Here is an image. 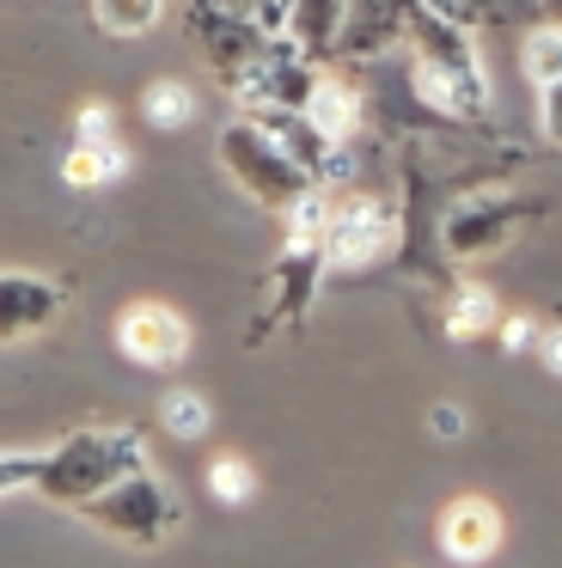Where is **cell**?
Segmentation results:
<instances>
[{
	"mask_svg": "<svg viewBox=\"0 0 562 568\" xmlns=\"http://www.w3.org/2000/svg\"><path fill=\"white\" fill-rule=\"evenodd\" d=\"M134 470H147L141 434L92 428V434H68L61 446H49L31 489L56 507H86V501H98V495H110L117 483H129Z\"/></svg>",
	"mask_w": 562,
	"mask_h": 568,
	"instance_id": "6da1fadb",
	"label": "cell"
},
{
	"mask_svg": "<svg viewBox=\"0 0 562 568\" xmlns=\"http://www.w3.org/2000/svg\"><path fill=\"white\" fill-rule=\"evenodd\" d=\"M80 514L92 519L98 531H110V538L134 544V550H153V544H165L171 531H178L183 507H178V495H171V483H159L153 470H134L129 483H117L110 495L86 501Z\"/></svg>",
	"mask_w": 562,
	"mask_h": 568,
	"instance_id": "7a4b0ae2",
	"label": "cell"
},
{
	"mask_svg": "<svg viewBox=\"0 0 562 568\" xmlns=\"http://www.w3.org/2000/svg\"><path fill=\"white\" fill-rule=\"evenodd\" d=\"M220 165L239 178L244 196L269 202V209H293L300 196H312V190H318L257 123H232L227 135H220Z\"/></svg>",
	"mask_w": 562,
	"mask_h": 568,
	"instance_id": "3957f363",
	"label": "cell"
},
{
	"mask_svg": "<svg viewBox=\"0 0 562 568\" xmlns=\"http://www.w3.org/2000/svg\"><path fill=\"white\" fill-rule=\"evenodd\" d=\"M398 245V214L379 196H349L337 214H330L324 233V257L330 263H373Z\"/></svg>",
	"mask_w": 562,
	"mask_h": 568,
	"instance_id": "277c9868",
	"label": "cell"
},
{
	"mask_svg": "<svg viewBox=\"0 0 562 568\" xmlns=\"http://www.w3.org/2000/svg\"><path fill=\"white\" fill-rule=\"evenodd\" d=\"M117 343L129 361H141V367H178L183 348H190V336H183V318L165 306H134L122 312L117 324Z\"/></svg>",
	"mask_w": 562,
	"mask_h": 568,
	"instance_id": "5b68a950",
	"label": "cell"
},
{
	"mask_svg": "<svg viewBox=\"0 0 562 568\" xmlns=\"http://www.w3.org/2000/svg\"><path fill=\"white\" fill-rule=\"evenodd\" d=\"M495 544H501V514L483 495H459V501L440 514V550H446L452 562H489Z\"/></svg>",
	"mask_w": 562,
	"mask_h": 568,
	"instance_id": "8992f818",
	"label": "cell"
},
{
	"mask_svg": "<svg viewBox=\"0 0 562 568\" xmlns=\"http://www.w3.org/2000/svg\"><path fill=\"white\" fill-rule=\"evenodd\" d=\"M513 221H520V209L501 196H476V202H459L446 221V251L452 257H489V251L508 245Z\"/></svg>",
	"mask_w": 562,
	"mask_h": 568,
	"instance_id": "52a82bcc",
	"label": "cell"
},
{
	"mask_svg": "<svg viewBox=\"0 0 562 568\" xmlns=\"http://www.w3.org/2000/svg\"><path fill=\"white\" fill-rule=\"evenodd\" d=\"M49 318H56V287L37 275H0V343L37 336Z\"/></svg>",
	"mask_w": 562,
	"mask_h": 568,
	"instance_id": "ba28073f",
	"label": "cell"
},
{
	"mask_svg": "<svg viewBox=\"0 0 562 568\" xmlns=\"http://www.w3.org/2000/svg\"><path fill=\"white\" fill-rule=\"evenodd\" d=\"M342 26H349V0H293L288 38L305 62H330L342 43Z\"/></svg>",
	"mask_w": 562,
	"mask_h": 568,
	"instance_id": "9c48e42d",
	"label": "cell"
},
{
	"mask_svg": "<svg viewBox=\"0 0 562 568\" xmlns=\"http://www.w3.org/2000/svg\"><path fill=\"white\" fill-rule=\"evenodd\" d=\"M305 116H312V129L324 141H349L354 116H361V104H354V92L342 87V80H318L312 104H305Z\"/></svg>",
	"mask_w": 562,
	"mask_h": 568,
	"instance_id": "30bf717a",
	"label": "cell"
},
{
	"mask_svg": "<svg viewBox=\"0 0 562 568\" xmlns=\"http://www.w3.org/2000/svg\"><path fill=\"white\" fill-rule=\"evenodd\" d=\"M159 422H165V434H178V440H202V434L214 428V409H208L202 392H171L165 404H159Z\"/></svg>",
	"mask_w": 562,
	"mask_h": 568,
	"instance_id": "8fae6325",
	"label": "cell"
},
{
	"mask_svg": "<svg viewBox=\"0 0 562 568\" xmlns=\"http://www.w3.org/2000/svg\"><path fill=\"white\" fill-rule=\"evenodd\" d=\"M92 13H98V26L117 31V38H141V31H153L159 0H92Z\"/></svg>",
	"mask_w": 562,
	"mask_h": 568,
	"instance_id": "7c38bea8",
	"label": "cell"
},
{
	"mask_svg": "<svg viewBox=\"0 0 562 568\" xmlns=\"http://www.w3.org/2000/svg\"><path fill=\"white\" fill-rule=\"evenodd\" d=\"M525 74H532L538 92H550L562 80V31L556 26H544V31L525 38Z\"/></svg>",
	"mask_w": 562,
	"mask_h": 568,
	"instance_id": "4fadbf2b",
	"label": "cell"
},
{
	"mask_svg": "<svg viewBox=\"0 0 562 568\" xmlns=\"http://www.w3.org/2000/svg\"><path fill=\"white\" fill-rule=\"evenodd\" d=\"M141 104H147V123H159V129H178V123H190V116H195L190 87H178V80H153Z\"/></svg>",
	"mask_w": 562,
	"mask_h": 568,
	"instance_id": "5bb4252c",
	"label": "cell"
},
{
	"mask_svg": "<svg viewBox=\"0 0 562 568\" xmlns=\"http://www.w3.org/2000/svg\"><path fill=\"white\" fill-rule=\"evenodd\" d=\"M208 489H214V501L244 507L257 495V470L244 465V458H214V465H208Z\"/></svg>",
	"mask_w": 562,
	"mask_h": 568,
	"instance_id": "9a60e30c",
	"label": "cell"
},
{
	"mask_svg": "<svg viewBox=\"0 0 562 568\" xmlns=\"http://www.w3.org/2000/svg\"><path fill=\"white\" fill-rule=\"evenodd\" d=\"M117 172H122L117 141H110V148H73L68 153V184H104V178H117Z\"/></svg>",
	"mask_w": 562,
	"mask_h": 568,
	"instance_id": "2e32d148",
	"label": "cell"
},
{
	"mask_svg": "<svg viewBox=\"0 0 562 568\" xmlns=\"http://www.w3.org/2000/svg\"><path fill=\"white\" fill-rule=\"evenodd\" d=\"M489 324H495V300H489L483 287H464L459 306L446 312V331H452V336H483Z\"/></svg>",
	"mask_w": 562,
	"mask_h": 568,
	"instance_id": "e0dca14e",
	"label": "cell"
},
{
	"mask_svg": "<svg viewBox=\"0 0 562 568\" xmlns=\"http://www.w3.org/2000/svg\"><path fill=\"white\" fill-rule=\"evenodd\" d=\"M495 7H501V0H422V13L446 19V26H459V31H471V26H483V19H495Z\"/></svg>",
	"mask_w": 562,
	"mask_h": 568,
	"instance_id": "ac0fdd59",
	"label": "cell"
},
{
	"mask_svg": "<svg viewBox=\"0 0 562 568\" xmlns=\"http://www.w3.org/2000/svg\"><path fill=\"white\" fill-rule=\"evenodd\" d=\"M305 233H318V239L330 233V209H324V196H318V190L293 202V239H305Z\"/></svg>",
	"mask_w": 562,
	"mask_h": 568,
	"instance_id": "d6986e66",
	"label": "cell"
},
{
	"mask_svg": "<svg viewBox=\"0 0 562 568\" xmlns=\"http://www.w3.org/2000/svg\"><path fill=\"white\" fill-rule=\"evenodd\" d=\"M80 148H110V116L98 111H80Z\"/></svg>",
	"mask_w": 562,
	"mask_h": 568,
	"instance_id": "ffe728a7",
	"label": "cell"
},
{
	"mask_svg": "<svg viewBox=\"0 0 562 568\" xmlns=\"http://www.w3.org/2000/svg\"><path fill=\"white\" fill-rule=\"evenodd\" d=\"M544 135H550V141H556V148H562V80H556V87L544 92Z\"/></svg>",
	"mask_w": 562,
	"mask_h": 568,
	"instance_id": "44dd1931",
	"label": "cell"
},
{
	"mask_svg": "<svg viewBox=\"0 0 562 568\" xmlns=\"http://www.w3.org/2000/svg\"><path fill=\"white\" fill-rule=\"evenodd\" d=\"M434 434H440V440H452V434H464V416H459L452 404H440V409H434Z\"/></svg>",
	"mask_w": 562,
	"mask_h": 568,
	"instance_id": "7402d4cb",
	"label": "cell"
},
{
	"mask_svg": "<svg viewBox=\"0 0 562 568\" xmlns=\"http://www.w3.org/2000/svg\"><path fill=\"white\" fill-rule=\"evenodd\" d=\"M538 355H544V367H550V373H562V331L538 336Z\"/></svg>",
	"mask_w": 562,
	"mask_h": 568,
	"instance_id": "603a6c76",
	"label": "cell"
},
{
	"mask_svg": "<svg viewBox=\"0 0 562 568\" xmlns=\"http://www.w3.org/2000/svg\"><path fill=\"white\" fill-rule=\"evenodd\" d=\"M501 343H508V348L532 343V324H525V318H508V324H501Z\"/></svg>",
	"mask_w": 562,
	"mask_h": 568,
	"instance_id": "cb8c5ba5",
	"label": "cell"
},
{
	"mask_svg": "<svg viewBox=\"0 0 562 568\" xmlns=\"http://www.w3.org/2000/svg\"><path fill=\"white\" fill-rule=\"evenodd\" d=\"M544 7H550V19H562V0H544Z\"/></svg>",
	"mask_w": 562,
	"mask_h": 568,
	"instance_id": "d4e9b609",
	"label": "cell"
}]
</instances>
